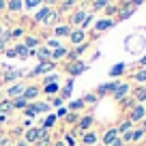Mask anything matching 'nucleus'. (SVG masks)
<instances>
[{"label":"nucleus","instance_id":"1","mask_svg":"<svg viewBox=\"0 0 146 146\" xmlns=\"http://www.w3.org/2000/svg\"><path fill=\"white\" fill-rule=\"evenodd\" d=\"M50 110H52V105L47 101H35V103H30V108H26V116L32 118L36 114H50Z\"/></svg>","mask_w":146,"mask_h":146},{"label":"nucleus","instance_id":"2","mask_svg":"<svg viewBox=\"0 0 146 146\" xmlns=\"http://www.w3.org/2000/svg\"><path fill=\"white\" fill-rule=\"evenodd\" d=\"M146 118V105H142V103H137V105H133L131 108V114H129V123H137V120H144Z\"/></svg>","mask_w":146,"mask_h":146},{"label":"nucleus","instance_id":"3","mask_svg":"<svg viewBox=\"0 0 146 146\" xmlns=\"http://www.w3.org/2000/svg\"><path fill=\"white\" fill-rule=\"evenodd\" d=\"M47 71H54V62H39L28 75H30V78H39V75H43V73H47Z\"/></svg>","mask_w":146,"mask_h":146},{"label":"nucleus","instance_id":"4","mask_svg":"<svg viewBox=\"0 0 146 146\" xmlns=\"http://www.w3.org/2000/svg\"><path fill=\"white\" fill-rule=\"evenodd\" d=\"M69 75L71 78H75V75H80V73H84L86 71V62L84 60H73V62H69Z\"/></svg>","mask_w":146,"mask_h":146},{"label":"nucleus","instance_id":"5","mask_svg":"<svg viewBox=\"0 0 146 146\" xmlns=\"http://www.w3.org/2000/svg\"><path fill=\"white\" fill-rule=\"evenodd\" d=\"M120 86V82H108V84H101L99 90L95 92L97 97H103V95H114V90Z\"/></svg>","mask_w":146,"mask_h":146},{"label":"nucleus","instance_id":"6","mask_svg":"<svg viewBox=\"0 0 146 146\" xmlns=\"http://www.w3.org/2000/svg\"><path fill=\"white\" fill-rule=\"evenodd\" d=\"M32 54L41 62H52V50L50 47H36V50H32Z\"/></svg>","mask_w":146,"mask_h":146},{"label":"nucleus","instance_id":"7","mask_svg":"<svg viewBox=\"0 0 146 146\" xmlns=\"http://www.w3.org/2000/svg\"><path fill=\"white\" fill-rule=\"evenodd\" d=\"M39 137H41V127H30V129L26 131L24 142H26V144H32V142H36Z\"/></svg>","mask_w":146,"mask_h":146},{"label":"nucleus","instance_id":"8","mask_svg":"<svg viewBox=\"0 0 146 146\" xmlns=\"http://www.w3.org/2000/svg\"><path fill=\"white\" fill-rule=\"evenodd\" d=\"M69 39H71L73 45H82V43H86V32L84 30H71Z\"/></svg>","mask_w":146,"mask_h":146},{"label":"nucleus","instance_id":"9","mask_svg":"<svg viewBox=\"0 0 146 146\" xmlns=\"http://www.w3.org/2000/svg\"><path fill=\"white\" fill-rule=\"evenodd\" d=\"M86 11L84 9H80V11H75V13L71 15V19H69V22H71V26H80L82 28V24H84V19H86Z\"/></svg>","mask_w":146,"mask_h":146},{"label":"nucleus","instance_id":"10","mask_svg":"<svg viewBox=\"0 0 146 146\" xmlns=\"http://www.w3.org/2000/svg\"><path fill=\"white\" fill-rule=\"evenodd\" d=\"M24 90H26V86L19 82V84H13L11 88H7V95H9L11 99H17V97H22V95H24Z\"/></svg>","mask_w":146,"mask_h":146},{"label":"nucleus","instance_id":"11","mask_svg":"<svg viewBox=\"0 0 146 146\" xmlns=\"http://www.w3.org/2000/svg\"><path fill=\"white\" fill-rule=\"evenodd\" d=\"M39 95H41V88H39V86H26V90H24L22 99H26V101H32V99H36Z\"/></svg>","mask_w":146,"mask_h":146},{"label":"nucleus","instance_id":"12","mask_svg":"<svg viewBox=\"0 0 146 146\" xmlns=\"http://www.w3.org/2000/svg\"><path fill=\"white\" fill-rule=\"evenodd\" d=\"M142 137H144V131H142V129H135V131L125 133L123 140H125V144H127V142H142Z\"/></svg>","mask_w":146,"mask_h":146},{"label":"nucleus","instance_id":"13","mask_svg":"<svg viewBox=\"0 0 146 146\" xmlns=\"http://www.w3.org/2000/svg\"><path fill=\"white\" fill-rule=\"evenodd\" d=\"M22 9H24V0H9V2H7V11H9L11 15L22 13Z\"/></svg>","mask_w":146,"mask_h":146},{"label":"nucleus","instance_id":"14","mask_svg":"<svg viewBox=\"0 0 146 146\" xmlns=\"http://www.w3.org/2000/svg\"><path fill=\"white\" fill-rule=\"evenodd\" d=\"M127 95H129V84L120 82V86H118V88H116V90H114V95H112V97H114L116 101H123V99H125V97H127Z\"/></svg>","mask_w":146,"mask_h":146},{"label":"nucleus","instance_id":"15","mask_svg":"<svg viewBox=\"0 0 146 146\" xmlns=\"http://www.w3.org/2000/svg\"><path fill=\"white\" fill-rule=\"evenodd\" d=\"M50 13H52V7H47V5L41 7V9L35 13V22H36V24H39V22H45V19L50 17Z\"/></svg>","mask_w":146,"mask_h":146},{"label":"nucleus","instance_id":"16","mask_svg":"<svg viewBox=\"0 0 146 146\" xmlns=\"http://www.w3.org/2000/svg\"><path fill=\"white\" fill-rule=\"evenodd\" d=\"M118 137V131H116V127L108 129V131L103 133V146H112V142Z\"/></svg>","mask_w":146,"mask_h":146},{"label":"nucleus","instance_id":"17","mask_svg":"<svg viewBox=\"0 0 146 146\" xmlns=\"http://www.w3.org/2000/svg\"><path fill=\"white\" fill-rule=\"evenodd\" d=\"M92 123H95V116H92V114H86V116H82V118H80L78 129H80V131H86V129L90 127Z\"/></svg>","mask_w":146,"mask_h":146},{"label":"nucleus","instance_id":"18","mask_svg":"<svg viewBox=\"0 0 146 146\" xmlns=\"http://www.w3.org/2000/svg\"><path fill=\"white\" fill-rule=\"evenodd\" d=\"M114 19H112V17H105V19H99V22H97V26H95V30L97 32H101V30H108V28H112V26H114Z\"/></svg>","mask_w":146,"mask_h":146},{"label":"nucleus","instance_id":"19","mask_svg":"<svg viewBox=\"0 0 146 146\" xmlns=\"http://www.w3.org/2000/svg\"><path fill=\"white\" fill-rule=\"evenodd\" d=\"M13 50H15V56H19L22 60H24V58H28V56H32V52L28 50V47L24 45V43H17V45H15Z\"/></svg>","mask_w":146,"mask_h":146},{"label":"nucleus","instance_id":"20","mask_svg":"<svg viewBox=\"0 0 146 146\" xmlns=\"http://www.w3.org/2000/svg\"><path fill=\"white\" fill-rule=\"evenodd\" d=\"M45 95H50V97H54V95H58L60 92V86H58V82H52V84H45V86L41 88Z\"/></svg>","mask_w":146,"mask_h":146},{"label":"nucleus","instance_id":"21","mask_svg":"<svg viewBox=\"0 0 146 146\" xmlns=\"http://www.w3.org/2000/svg\"><path fill=\"white\" fill-rule=\"evenodd\" d=\"M22 80V71L19 69H7L5 71V82H13V80Z\"/></svg>","mask_w":146,"mask_h":146},{"label":"nucleus","instance_id":"22","mask_svg":"<svg viewBox=\"0 0 146 146\" xmlns=\"http://www.w3.org/2000/svg\"><path fill=\"white\" fill-rule=\"evenodd\" d=\"M82 144H84V146H95V144H97V133L86 131V133L82 135Z\"/></svg>","mask_w":146,"mask_h":146},{"label":"nucleus","instance_id":"23","mask_svg":"<svg viewBox=\"0 0 146 146\" xmlns=\"http://www.w3.org/2000/svg\"><path fill=\"white\" fill-rule=\"evenodd\" d=\"M125 71H127V64H125V62H118V64H114V67L110 69V75H112V78H118V75H123Z\"/></svg>","mask_w":146,"mask_h":146},{"label":"nucleus","instance_id":"24","mask_svg":"<svg viewBox=\"0 0 146 146\" xmlns=\"http://www.w3.org/2000/svg\"><path fill=\"white\" fill-rule=\"evenodd\" d=\"M73 28L71 26H56L54 28V36H69Z\"/></svg>","mask_w":146,"mask_h":146},{"label":"nucleus","instance_id":"25","mask_svg":"<svg viewBox=\"0 0 146 146\" xmlns=\"http://www.w3.org/2000/svg\"><path fill=\"white\" fill-rule=\"evenodd\" d=\"M24 45H26L28 47V50H35V47H39V39H36V36H30V35H28L26 36V39H24Z\"/></svg>","mask_w":146,"mask_h":146},{"label":"nucleus","instance_id":"26","mask_svg":"<svg viewBox=\"0 0 146 146\" xmlns=\"http://www.w3.org/2000/svg\"><path fill=\"white\" fill-rule=\"evenodd\" d=\"M56 120H58V116H56V114H50L45 120H43V125H41V127H43V129H50V131H52V127L56 125Z\"/></svg>","mask_w":146,"mask_h":146},{"label":"nucleus","instance_id":"27","mask_svg":"<svg viewBox=\"0 0 146 146\" xmlns=\"http://www.w3.org/2000/svg\"><path fill=\"white\" fill-rule=\"evenodd\" d=\"M69 52L64 50V47H58V50H54L52 52V62H56V60H60V58H64V56H67Z\"/></svg>","mask_w":146,"mask_h":146},{"label":"nucleus","instance_id":"28","mask_svg":"<svg viewBox=\"0 0 146 146\" xmlns=\"http://www.w3.org/2000/svg\"><path fill=\"white\" fill-rule=\"evenodd\" d=\"M133 101H137V103L146 101V88H135V92H133Z\"/></svg>","mask_w":146,"mask_h":146},{"label":"nucleus","instance_id":"29","mask_svg":"<svg viewBox=\"0 0 146 146\" xmlns=\"http://www.w3.org/2000/svg\"><path fill=\"white\" fill-rule=\"evenodd\" d=\"M11 105H13L15 110H26V108H28V101H26V99H22V97H17V99L11 101Z\"/></svg>","mask_w":146,"mask_h":146},{"label":"nucleus","instance_id":"30","mask_svg":"<svg viewBox=\"0 0 146 146\" xmlns=\"http://www.w3.org/2000/svg\"><path fill=\"white\" fill-rule=\"evenodd\" d=\"M67 108H69V110H71V112H75V114H78L80 110H82V108H84V101H82V99H75V101H71V103H69V105H67Z\"/></svg>","mask_w":146,"mask_h":146},{"label":"nucleus","instance_id":"31","mask_svg":"<svg viewBox=\"0 0 146 146\" xmlns=\"http://www.w3.org/2000/svg\"><path fill=\"white\" fill-rule=\"evenodd\" d=\"M131 127H133V123L125 120V123H120L118 127H116V131H118V133H123V135H125V133H129V131H131Z\"/></svg>","mask_w":146,"mask_h":146},{"label":"nucleus","instance_id":"32","mask_svg":"<svg viewBox=\"0 0 146 146\" xmlns=\"http://www.w3.org/2000/svg\"><path fill=\"white\" fill-rule=\"evenodd\" d=\"M105 7H110V0H95L92 2V11H101Z\"/></svg>","mask_w":146,"mask_h":146},{"label":"nucleus","instance_id":"33","mask_svg":"<svg viewBox=\"0 0 146 146\" xmlns=\"http://www.w3.org/2000/svg\"><path fill=\"white\" fill-rule=\"evenodd\" d=\"M58 17H60V11H58V9H56V11H52V13H50V17H47V24L56 26V24H58Z\"/></svg>","mask_w":146,"mask_h":146},{"label":"nucleus","instance_id":"34","mask_svg":"<svg viewBox=\"0 0 146 146\" xmlns=\"http://www.w3.org/2000/svg\"><path fill=\"white\" fill-rule=\"evenodd\" d=\"M39 5H43V0H24V7H26V9H36Z\"/></svg>","mask_w":146,"mask_h":146},{"label":"nucleus","instance_id":"35","mask_svg":"<svg viewBox=\"0 0 146 146\" xmlns=\"http://www.w3.org/2000/svg\"><path fill=\"white\" fill-rule=\"evenodd\" d=\"M82 101H84V103H97V101H99V97H97L95 92H90V95L86 92V95L82 97Z\"/></svg>","mask_w":146,"mask_h":146},{"label":"nucleus","instance_id":"36","mask_svg":"<svg viewBox=\"0 0 146 146\" xmlns=\"http://www.w3.org/2000/svg\"><path fill=\"white\" fill-rule=\"evenodd\" d=\"M11 110H13L11 101H0V114H7V112H11Z\"/></svg>","mask_w":146,"mask_h":146},{"label":"nucleus","instance_id":"37","mask_svg":"<svg viewBox=\"0 0 146 146\" xmlns=\"http://www.w3.org/2000/svg\"><path fill=\"white\" fill-rule=\"evenodd\" d=\"M75 5H78V0H64L62 5H60V9H58V11H69L71 7H75Z\"/></svg>","mask_w":146,"mask_h":146},{"label":"nucleus","instance_id":"38","mask_svg":"<svg viewBox=\"0 0 146 146\" xmlns=\"http://www.w3.org/2000/svg\"><path fill=\"white\" fill-rule=\"evenodd\" d=\"M75 144H78V140H75V135H73V133L64 135V146H75Z\"/></svg>","mask_w":146,"mask_h":146},{"label":"nucleus","instance_id":"39","mask_svg":"<svg viewBox=\"0 0 146 146\" xmlns=\"http://www.w3.org/2000/svg\"><path fill=\"white\" fill-rule=\"evenodd\" d=\"M19 36H24V28H15L13 32H9V39H19Z\"/></svg>","mask_w":146,"mask_h":146},{"label":"nucleus","instance_id":"40","mask_svg":"<svg viewBox=\"0 0 146 146\" xmlns=\"http://www.w3.org/2000/svg\"><path fill=\"white\" fill-rule=\"evenodd\" d=\"M133 80H135V82H146V69L144 71H137L135 75H133Z\"/></svg>","mask_w":146,"mask_h":146},{"label":"nucleus","instance_id":"41","mask_svg":"<svg viewBox=\"0 0 146 146\" xmlns=\"http://www.w3.org/2000/svg\"><path fill=\"white\" fill-rule=\"evenodd\" d=\"M64 118H67V123H69V125H73V123H78V114H75V112H69V114L64 116Z\"/></svg>","mask_w":146,"mask_h":146},{"label":"nucleus","instance_id":"42","mask_svg":"<svg viewBox=\"0 0 146 146\" xmlns=\"http://www.w3.org/2000/svg\"><path fill=\"white\" fill-rule=\"evenodd\" d=\"M114 13H118V7H116V5L105 7V15H108V17H110V15H114Z\"/></svg>","mask_w":146,"mask_h":146},{"label":"nucleus","instance_id":"43","mask_svg":"<svg viewBox=\"0 0 146 146\" xmlns=\"http://www.w3.org/2000/svg\"><path fill=\"white\" fill-rule=\"evenodd\" d=\"M7 41H9V32H5V35L0 36V50H5V47H7Z\"/></svg>","mask_w":146,"mask_h":146},{"label":"nucleus","instance_id":"44","mask_svg":"<svg viewBox=\"0 0 146 146\" xmlns=\"http://www.w3.org/2000/svg\"><path fill=\"white\" fill-rule=\"evenodd\" d=\"M50 105H54V108H60V105H62V99H60V97H52V103Z\"/></svg>","mask_w":146,"mask_h":146},{"label":"nucleus","instance_id":"45","mask_svg":"<svg viewBox=\"0 0 146 146\" xmlns=\"http://www.w3.org/2000/svg\"><path fill=\"white\" fill-rule=\"evenodd\" d=\"M36 146H50V137H43V140H39V142H35Z\"/></svg>","mask_w":146,"mask_h":146},{"label":"nucleus","instance_id":"46","mask_svg":"<svg viewBox=\"0 0 146 146\" xmlns=\"http://www.w3.org/2000/svg\"><path fill=\"white\" fill-rule=\"evenodd\" d=\"M120 103H123V108H131V103H133V99H129V97H125L123 101H120Z\"/></svg>","mask_w":146,"mask_h":146},{"label":"nucleus","instance_id":"47","mask_svg":"<svg viewBox=\"0 0 146 146\" xmlns=\"http://www.w3.org/2000/svg\"><path fill=\"white\" fill-rule=\"evenodd\" d=\"M112 146H127V144H125V140H123V137H116V140L112 142Z\"/></svg>","mask_w":146,"mask_h":146},{"label":"nucleus","instance_id":"48","mask_svg":"<svg viewBox=\"0 0 146 146\" xmlns=\"http://www.w3.org/2000/svg\"><path fill=\"white\" fill-rule=\"evenodd\" d=\"M47 47H54V50H58V41H54V39H52V41H47Z\"/></svg>","mask_w":146,"mask_h":146},{"label":"nucleus","instance_id":"49","mask_svg":"<svg viewBox=\"0 0 146 146\" xmlns=\"http://www.w3.org/2000/svg\"><path fill=\"white\" fill-rule=\"evenodd\" d=\"M58 116H67V108H58Z\"/></svg>","mask_w":146,"mask_h":146},{"label":"nucleus","instance_id":"50","mask_svg":"<svg viewBox=\"0 0 146 146\" xmlns=\"http://www.w3.org/2000/svg\"><path fill=\"white\" fill-rule=\"evenodd\" d=\"M7 56H9V58H15V50H7Z\"/></svg>","mask_w":146,"mask_h":146},{"label":"nucleus","instance_id":"51","mask_svg":"<svg viewBox=\"0 0 146 146\" xmlns=\"http://www.w3.org/2000/svg\"><path fill=\"white\" fill-rule=\"evenodd\" d=\"M7 9V0H0V11H5Z\"/></svg>","mask_w":146,"mask_h":146},{"label":"nucleus","instance_id":"52","mask_svg":"<svg viewBox=\"0 0 146 146\" xmlns=\"http://www.w3.org/2000/svg\"><path fill=\"white\" fill-rule=\"evenodd\" d=\"M140 67H146V56H142V58H140Z\"/></svg>","mask_w":146,"mask_h":146},{"label":"nucleus","instance_id":"53","mask_svg":"<svg viewBox=\"0 0 146 146\" xmlns=\"http://www.w3.org/2000/svg\"><path fill=\"white\" fill-rule=\"evenodd\" d=\"M140 129H142V131H144V133H146V118H144V120H142V127H140Z\"/></svg>","mask_w":146,"mask_h":146},{"label":"nucleus","instance_id":"54","mask_svg":"<svg viewBox=\"0 0 146 146\" xmlns=\"http://www.w3.org/2000/svg\"><path fill=\"white\" fill-rule=\"evenodd\" d=\"M43 2H45L47 7H52V5H54V2H56V0H43Z\"/></svg>","mask_w":146,"mask_h":146},{"label":"nucleus","instance_id":"55","mask_svg":"<svg viewBox=\"0 0 146 146\" xmlns=\"http://www.w3.org/2000/svg\"><path fill=\"white\" fill-rule=\"evenodd\" d=\"M7 144V137H2V135H0V146H5Z\"/></svg>","mask_w":146,"mask_h":146},{"label":"nucleus","instance_id":"56","mask_svg":"<svg viewBox=\"0 0 146 146\" xmlns=\"http://www.w3.org/2000/svg\"><path fill=\"white\" fill-rule=\"evenodd\" d=\"M7 120V114H0V123H5Z\"/></svg>","mask_w":146,"mask_h":146},{"label":"nucleus","instance_id":"57","mask_svg":"<svg viewBox=\"0 0 146 146\" xmlns=\"http://www.w3.org/2000/svg\"><path fill=\"white\" fill-rule=\"evenodd\" d=\"M15 146H28V144H26V142L22 140V142H17V144H15Z\"/></svg>","mask_w":146,"mask_h":146},{"label":"nucleus","instance_id":"58","mask_svg":"<svg viewBox=\"0 0 146 146\" xmlns=\"http://www.w3.org/2000/svg\"><path fill=\"white\" fill-rule=\"evenodd\" d=\"M54 146H64V142H56V144Z\"/></svg>","mask_w":146,"mask_h":146},{"label":"nucleus","instance_id":"59","mask_svg":"<svg viewBox=\"0 0 146 146\" xmlns=\"http://www.w3.org/2000/svg\"><path fill=\"white\" fill-rule=\"evenodd\" d=\"M0 101H2V92H0Z\"/></svg>","mask_w":146,"mask_h":146}]
</instances>
